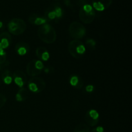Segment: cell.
Segmentation results:
<instances>
[{
  "label": "cell",
  "instance_id": "34",
  "mask_svg": "<svg viewBox=\"0 0 132 132\" xmlns=\"http://www.w3.org/2000/svg\"><path fill=\"white\" fill-rule=\"evenodd\" d=\"M48 18L50 19H55L56 17H55V14L54 11H51L50 12H48Z\"/></svg>",
  "mask_w": 132,
  "mask_h": 132
},
{
  "label": "cell",
  "instance_id": "1",
  "mask_svg": "<svg viewBox=\"0 0 132 132\" xmlns=\"http://www.w3.org/2000/svg\"><path fill=\"white\" fill-rule=\"evenodd\" d=\"M38 36L43 42L52 44L56 40V32L55 29L48 24H42L39 28Z\"/></svg>",
  "mask_w": 132,
  "mask_h": 132
},
{
  "label": "cell",
  "instance_id": "18",
  "mask_svg": "<svg viewBox=\"0 0 132 132\" xmlns=\"http://www.w3.org/2000/svg\"><path fill=\"white\" fill-rule=\"evenodd\" d=\"M28 88L32 92H37V87L36 85V84L34 83L33 82H31V81H28Z\"/></svg>",
  "mask_w": 132,
  "mask_h": 132
},
{
  "label": "cell",
  "instance_id": "23",
  "mask_svg": "<svg viewBox=\"0 0 132 132\" xmlns=\"http://www.w3.org/2000/svg\"><path fill=\"white\" fill-rule=\"evenodd\" d=\"M54 12H55V17L59 18L62 16L63 15V11H62V9H61L59 6H57L55 9H54Z\"/></svg>",
  "mask_w": 132,
  "mask_h": 132
},
{
  "label": "cell",
  "instance_id": "24",
  "mask_svg": "<svg viewBox=\"0 0 132 132\" xmlns=\"http://www.w3.org/2000/svg\"><path fill=\"white\" fill-rule=\"evenodd\" d=\"M14 82H15V83L20 88L23 87V85H24V84L21 79L19 78V77H14Z\"/></svg>",
  "mask_w": 132,
  "mask_h": 132
},
{
  "label": "cell",
  "instance_id": "16",
  "mask_svg": "<svg viewBox=\"0 0 132 132\" xmlns=\"http://www.w3.org/2000/svg\"><path fill=\"white\" fill-rule=\"evenodd\" d=\"M46 51H47V50H46L45 47H43V46H39V47H38L37 49H36V55H37V57L38 58H41V55H42L45 52H46Z\"/></svg>",
  "mask_w": 132,
  "mask_h": 132
},
{
  "label": "cell",
  "instance_id": "17",
  "mask_svg": "<svg viewBox=\"0 0 132 132\" xmlns=\"http://www.w3.org/2000/svg\"><path fill=\"white\" fill-rule=\"evenodd\" d=\"M88 113H89V116H90L92 118L94 119L95 120L99 119V113H98L96 110H91L89 111Z\"/></svg>",
  "mask_w": 132,
  "mask_h": 132
},
{
  "label": "cell",
  "instance_id": "42",
  "mask_svg": "<svg viewBox=\"0 0 132 132\" xmlns=\"http://www.w3.org/2000/svg\"><path fill=\"white\" fill-rule=\"evenodd\" d=\"M2 81H3L2 79H1V77H0V86H1V83H2Z\"/></svg>",
  "mask_w": 132,
  "mask_h": 132
},
{
  "label": "cell",
  "instance_id": "7",
  "mask_svg": "<svg viewBox=\"0 0 132 132\" xmlns=\"http://www.w3.org/2000/svg\"><path fill=\"white\" fill-rule=\"evenodd\" d=\"M15 50L19 55H24L30 51V46L26 43L19 42L15 45Z\"/></svg>",
  "mask_w": 132,
  "mask_h": 132
},
{
  "label": "cell",
  "instance_id": "3",
  "mask_svg": "<svg viewBox=\"0 0 132 132\" xmlns=\"http://www.w3.org/2000/svg\"><path fill=\"white\" fill-rule=\"evenodd\" d=\"M69 32L71 37L79 40L84 37L86 33V28L79 22L73 21L70 25Z\"/></svg>",
  "mask_w": 132,
  "mask_h": 132
},
{
  "label": "cell",
  "instance_id": "31",
  "mask_svg": "<svg viewBox=\"0 0 132 132\" xmlns=\"http://www.w3.org/2000/svg\"><path fill=\"white\" fill-rule=\"evenodd\" d=\"M83 81H82V79L81 78V77H79V81L78 82H77V85H76V86H75V88L77 89H81L82 88V87L83 86Z\"/></svg>",
  "mask_w": 132,
  "mask_h": 132
},
{
  "label": "cell",
  "instance_id": "38",
  "mask_svg": "<svg viewBox=\"0 0 132 132\" xmlns=\"http://www.w3.org/2000/svg\"><path fill=\"white\" fill-rule=\"evenodd\" d=\"M0 55H6V53H5V52L4 51L3 49L0 48Z\"/></svg>",
  "mask_w": 132,
  "mask_h": 132
},
{
  "label": "cell",
  "instance_id": "43",
  "mask_svg": "<svg viewBox=\"0 0 132 132\" xmlns=\"http://www.w3.org/2000/svg\"><path fill=\"white\" fill-rule=\"evenodd\" d=\"M2 27H3V23L1 21H0V28H1Z\"/></svg>",
  "mask_w": 132,
  "mask_h": 132
},
{
  "label": "cell",
  "instance_id": "32",
  "mask_svg": "<svg viewBox=\"0 0 132 132\" xmlns=\"http://www.w3.org/2000/svg\"><path fill=\"white\" fill-rule=\"evenodd\" d=\"M12 76V74L11 72L9 70H5V72H3V73H2V75H1V79H2V80L3 79V78H5V77H6V76Z\"/></svg>",
  "mask_w": 132,
  "mask_h": 132
},
{
  "label": "cell",
  "instance_id": "8",
  "mask_svg": "<svg viewBox=\"0 0 132 132\" xmlns=\"http://www.w3.org/2000/svg\"><path fill=\"white\" fill-rule=\"evenodd\" d=\"M29 81L36 84V85L37 87V93L41 92H43L45 90V86H46L45 81L41 77H32Z\"/></svg>",
  "mask_w": 132,
  "mask_h": 132
},
{
  "label": "cell",
  "instance_id": "20",
  "mask_svg": "<svg viewBox=\"0 0 132 132\" xmlns=\"http://www.w3.org/2000/svg\"><path fill=\"white\" fill-rule=\"evenodd\" d=\"M46 19H44V18L37 17L36 19V20H35L34 24H36V25H42V24H45L46 23Z\"/></svg>",
  "mask_w": 132,
  "mask_h": 132
},
{
  "label": "cell",
  "instance_id": "30",
  "mask_svg": "<svg viewBox=\"0 0 132 132\" xmlns=\"http://www.w3.org/2000/svg\"><path fill=\"white\" fill-rule=\"evenodd\" d=\"M3 81L5 84H6V85H10L12 82V77L11 76H6L5 78H3Z\"/></svg>",
  "mask_w": 132,
  "mask_h": 132
},
{
  "label": "cell",
  "instance_id": "10",
  "mask_svg": "<svg viewBox=\"0 0 132 132\" xmlns=\"http://www.w3.org/2000/svg\"><path fill=\"white\" fill-rule=\"evenodd\" d=\"M112 1L113 0H92V3L99 4V5L104 6V9H108V7H110V6L112 5Z\"/></svg>",
  "mask_w": 132,
  "mask_h": 132
},
{
  "label": "cell",
  "instance_id": "25",
  "mask_svg": "<svg viewBox=\"0 0 132 132\" xmlns=\"http://www.w3.org/2000/svg\"><path fill=\"white\" fill-rule=\"evenodd\" d=\"M6 101V98L3 94L0 93V108H2L5 105V103Z\"/></svg>",
  "mask_w": 132,
  "mask_h": 132
},
{
  "label": "cell",
  "instance_id": "41",
  "mask_svg": "<svg viewBox=\"0 0 132 132\" xmlns=\"http://www.w3.org/2000/svg\"><path fill=\"white\" fill-rule=\"evenodd\" d=\"M91 132H98L96 130H95V128H94V129H93L91 131Z\"/></svg>",
  "mask_w": 132,
  "mask_h": 132
},
{
  "label": "cell",
  "instance_id": "36",
  "mask_svg": "<svg viewBox=\"0 0 132 132\" xmlns=\"http://www.w3.org/2000/svg\"><path fill=\"white\" fill-rule=\"evenodd\" d=\"M64 3L67 6H72V3H71L70 0H64Z\"/></svg>",
  "mask_w": 132,
  "mask_h": 132
},
{
  "label": "cell",
  "instance_id": "6",
  "mask_svg": "<svg viewBox=\"0 0 132 132\" xmlns=\"http://www.w3.org/2000/svg\"><path fill=\"white\" fill-rule=\"evenodd\" d=\"M35 63H36V60H32L27 64V72L28 76L31 77H36L41 73V70L36 68Z\"/></svg>",
  "mask_w": 132,
  "mask_h": 132
},
{
  "label": "cell",
  "instance_id": "27",
  "mask_svg": "<svg viewBox=\"0 0 132 132\" xmlns=\"http://www.w3.org/2000/svg\"><path fill=\"white\" fill-rule=\"evenodd\" d=\"M82 9H83L85 12H91L92 10H94V9H93L92 6L89 5V4H85V5H84L83 6H82Z\"/></svg>",
  "mask_w": 132,
  "mask_h": 132
},
{
  "label": "cell",
  "instance_id": "28",
  "mask_svg": "<svg viewBox=\"0 0 132 132\" xmlns=\"http://www.w3.org/2000/svg\"><path fill=\"white\" fill-rule=\"evenodd\" d=\"M37 17H39L37 14H31V15L29 16V18H28V21H29V22L31 23V24H34L35 20H36V19L37 18Z\"/></svg>",
  "mask_w": 132,
  "mask_h": 132
},
{
  "label": "cell",
  "instance_id": "33",
  "mask_svg": "<svg viewBox=\"0 0 132 132\" xmlns=\"http://www.w3.org/2000/svg\"><path fill=\"white\" fill-rule=\"evenodd\" d=\"M6 61V55H0V65L1 64H4Z\"/></svg>",
  "mask_w": 132,
  "mask_h": 132
},
{
  "label": "cell",
  "instance_id": "35",
  "mask_svg": "<svg viewBox=\"0 0 132 132\" xmlns=\"http://www.w3.org/2000/svg\"><path fill=\"white\" fill-rule=\"evenodd\" d=\"M94 87L93 85H88V86L86 87V91L87 92H92L94 90Z\"/></svg>",
  "mask_w": 132,
  "mask_h": 132
},
{
  "label": "cell",
  "instance_id": "22",
  "mask_svg": "<svg viewBox=\"0 0 132 132\" xmlns=\"http://www.w3.org/2000/svg\"><path fill=\"white\" fill-rule=\"evenodd\" d=\"M78 81H79V77H77V76H76L71 77L70 80V85H72V86H74V87L76 86V85H77Z\"/></svg>",
  "mask_w": 132,
  "mask_h": 132
},
{
  "label": "cell",
  "instance_id": "4",
  "mask_svg": "<svg viewBox=\"0 0 132 132\" xmlns=\"http://www.w3.org/2000/svg\"><path fill=\"white\" fill-rule=\"evenodd\" d=\"M79 15L80 19L82 23H85V24H90L94 20L96 14H95L94 10H92L90 12H85L81 7L79 10Z\"/></svg>",
  "mask_w": 132,
  "mask_h": 132
},
{
  "label": "cell",
  "instance_id": "5",
  "mask_svg": "<svg viewBox=\"0 0 132 132\" xmlns=\"http://www.w3.org/2000/svg\"><path fill=\"white\" fill-rule=\"evenodd\" d=\"M82 43L78 39H75L71 41L68 45V50H69L70 54H71L72 57H73L76 59H79L81 58V55H79L76 52V48L79 45L82 44Z\"/></svg>",
  "mask_w": 132,
  "mask_h": 132
},
{
  "label": "cell",
  "instance_id": "40",
  "mask_svg": "<svg viewBox=\"0 0 132 132\" xmlns=\"http://www.w3.org/2000/svg\"><path fill=\"white\" fill-rule=\"evenodd\" d=\"M44 71H45V73H50V68H46L44 69Z\"/></svg>",
  "mask_w": 132,
  "mask_h": 132
},
{
  "label": "cell",
  "instance_id": "12",
  "mask_svg": "<svg viewBox=\"0 0 132 132\" xmlns=\"http://www.w3.org/2000/svg\"><path fill=\"white\" fill-rule=\"evenodd\" d=\"M12 76L14 77H19L23 80L24 84H25L27 81V77L25 73L21 70H16L13 73Z\"/></svg>",
  "mask_w": 132,
  "mask_h": 132
},
{
  "label": "cell",
  "instance_id": "13",
  "mask_svg": "<svg viewBox=\"0 0 132 132\" xmlns=\"http://www.w3.org/2000/svg\"><path fill=\"white\" fill-rule=\"evenodd\" d=\"M18 94H19V95H20L21 98L22 99V101H25L28 97V96H29V92H28V90L23 87L19 89Z\"/></svg>",
  "mask_w": 132,
  "mask_h": 132
},
{
  "label": "cell",
  "instance_id": "14",
  "mask_svg": "<svg viewBox=\"0 0 132 132\" xmlns=\"http://www.w3.org/2000/svg\"><path fill=\"white\" fill-rule=\"evenodd\" d=\"M10 42L6 39H2L0 40V48L5 49L9 47Z\"/></svg>",
  "mask_w": 132,
  "mask_h": 132
},
{
  "label": "cell",
  "instance_id": "9",
  "mask_svg": "<svg viewBox=\"0 0 132 132\" xmlns=\"http://www.w3.org/2000/svg\"><path fill=\"white\" fill-rule=\"evenodd\" d=\"M73 132H90V128L85 124H80L75 128Z\"/></svg>",
  "mask_w": 132,
  "mask_h": 132
},
{
  "label": "cell",
  "instance_id": "39",
  "mask_svg": "<svg viewBox=\"0 0 132 132\" xmlns=\"http://www.w3.org/2000/svg\"><path fill=\"white\" fill-rule=\"evenodd\" d=\"M85 0H78V2L79 3V4L81 5H85Z\"/></svg>",
  "mask_w": 132,
  "mask_h": 132
},
{
  "label": "cell",
  "instance_id": "11",
  "mask_svg": "<svg viewBox=\"0 0 132 132\" xmlns=\"http://www.w3.org/2000/svg\"><path fill=\"white\" fill-rule=\"evenodd\" d=\"M85 121H86V123L90 126H96L98 124L99 122V119L95 120L94 119L92 118L90 116H89L88 112L86 113V116H85Z\"/></svg>",
  "mask_w": 132,
  "mask_h": 132
},
{
  "label": "cell",
  "instance_id": "21",
  "mask_svg": "<svg viewBox=\"0 0 132 132\" xmlns=\"http://www.w3.org/2000/svg\"><path fill=\"white\" fill-rule=\"evenodd\" d=\"M86 43L90 48H92L93 47V49H95V46L96 45V42L94 39H88L86 41Z\"/></svg>",
  "mask_w": 132,
  "mask_h": 132
},
{
  "label": "cell",
  "instance_id": "19",
  "mask_svg": "<svg viewBox=\"0 0 132 132\" xmlns=\"http://www.w3.org/2000/svg\"><path fill=\"white\" fill-rule=\"evenodd\" d=\"M2 39H6L9 42H11L12 41V37L8 32H4L0 34V40Z\"/></svg>",
  "mask_w": 132,
  "mask_h": 132
},
{
  "label": "cell",
  "instance_id": "29",
  "mask_svg": "<svg viewBox=\"0 0 132 132\" xmlns=\"http://www.w3.org/2000/svg\"><path fill=\"white\" fill-rule=\"evenodd\" d=\"M49 58H50V54H49L48 52V51L45 52L41 55V59H42L43 61H48L49 59Z\"/></svg>",
  "mask_w": 132,
  "mask_h": 132
},
{
  "label": "cell",
  "instance_id": "2",
  "mask_svg": "<svg viewBox=\"0 0 132 132\" xmlns=\"http://www.w3.org/2000/svg\"><path fill=\"white\" fill-rule=\"evenodd\" d=\"M27 28V24L24 20L19 18L11 19L8 23V29L9 32L15 36H18L24 33Z\"/></svg>",
  "mask_w": 132,
  "mask_h": 132
},
{
  "label": "cell",
  "instance_id": "37",
  "mask_svg": "<svg viewBox=\"0 0 132 132\" xmlns=\"http://www.w3.org/2000/svg\"><path fill=\"white\" fill-rule=\"evenodd\" d=\"M95 130L98 132H104V128L102 126H98V127H97L95 128Z\"/></svg>",
  "mask_w": 132,
  "mask_h": 132
},
{
  "label": "cell",
  "instance_id": "26",
  "mask_svg": "<svg viewBox=\"0 0 132 132\" xmlns=\"http://www.w3.org/2000/svg\"><path fill=\"white\" fill-rule=\"evenodd\" d=\"M35 67H36V68H37V69L41 70L44 68L43 63L42 62H41V61L40 60L36 61V63H35Z\"/></svg>",
  "mask_w": 132,
  "mask_h": 132
},
{
  "label": "cell",
  "instance_id": "15",
  "mask_svg": "<svg viewBox=\"0 0 132 132\" xmlns=\"http://www.w3.org/2000/svg\"><path fill=\"white\" fill-rule=\"evenodd\" d=\"M86 51V48L84 46L83 44H81V45H79L76 48V52H77V54L80 55H82Z\"/></svg>",
  "mask_w": 132,
  "mask_h": 132
}]
</instances>
